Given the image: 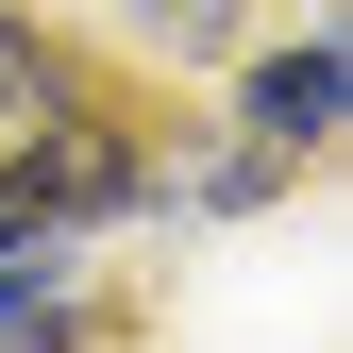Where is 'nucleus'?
I'll list each match as a JSON object with an SVG mask.
<instances>
[{"label": "nucleus", "mask_w": 353, "mask_h": 353, "mask_svg": "<svg viewBox=\"0 0 353 353\" xmlns=\"http://www.w3.org/2000/svg\"><path fill=\"white\" fill-rule=\"evenodd\" d=\"M17 185H34V219H101L118 185H135V168H118L101 135H51V152H34V168H17Z\"/></svg>", "instance_id": "f03ea898"}, {"label": "nucleus", "mask_w": 353, "mask_h": 353, "mask_svg": "<svg viewBox=\"0 0 353 353\" xmlns=\"http://www.w3.org/2000/svg\"><path fill=\"white\" fill-rule=\"evenodd\" d=\"M135 17L168 34V51H219V34H236V0H135Z\"/></svg>", "instance_id": "7ed1b4c3"}, {"label": "nucleus", "mask_w": 353, "mask_h": 353, "mask_svg": "<svg viewBox=\"0 0 353 353\" xmlns=\"http://www.w3.org/2000/svg\"><path fill=\"white\" fill-rule=\"evenodd\" d=\"M34 84H51V68H34V34H17V17H0V101H34Z\"/></svg>", "instance_id": "20e7f679"}, {"label": "nucleus", "mask_w": 353, "mask_h": 353, "mask_svg": "<svg viewBox=\"0 0 353 353\" xmlns=\"http://www.w3.org/2000/svg\"><path fill=\"white\" fill-rule=\"evenodd\" d=\"M336 101H353V68H336V51H270V68H252V118H270V135H320Z\"/></svg>", "instance_id": "f257e3e1"}]
</instances>
